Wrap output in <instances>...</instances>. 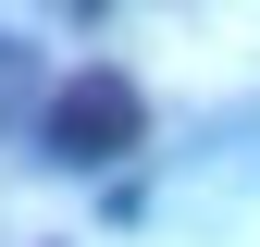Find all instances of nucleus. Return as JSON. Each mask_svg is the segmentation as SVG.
<instances>
[{"mask_svg":"<svg viewBox=\"0 0 260 247\" xmlns=\"http://www.w3.org/2000/svg\"><path fill=\"white\" fill-rule=\"evenodd\" d=\"M25 99H38V74H25V50L0 37V111H25Z\"/></svg>","mask_w":260,"mask_h":247,"instance_id":"2","label":"nucleus"},{"mask_svg":"<svg viewBox=\"0 0 260 247\" xmlns=\"http://www.w3.org/2000/svg\"><path fill=\"white\" fill-rule=\"evenodd\" d=\"M137 136H149V99H137V74H112V62H87V74H62L38 99V148L62 173H112Z\"/></svg>","mask_w":260,"mask_h":247,"instance_id":"1","label":"nucleus"},{"mask_svg":"<svg viewBox=\"0 0 260 247\" xmlns=\"http://www.w3.org/2000/svg\"><path fill=\"white\" fill-rule=\"evenodd\" d=\"M75 13H112V0H75Z\"/></svg>","mask_w":260,"mask_h":247,"instance_id":"3","label":"nucleus"}]
</instances>
